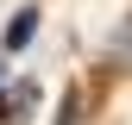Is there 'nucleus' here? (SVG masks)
<instances>
[{
	"label": "nucleus",
	"instance_id": "obj_3",
	"mask_svg": "<svg viewBox=\"0 0 132 125\" xmlns=\"http://www.w3.org/2000/svg\"><path fill=\"white\" fill-rule=\"evenodd\" d=\"M63 125H76V94H63Z\"/></svg>",
	"mask_w": 132,
	"mask_h": 125
},
{
	"label": "nucleus",
	"instance_id": "obj_2",
	"mask_svg": "<svg viewBox=\"0 0 132 125\" xmlns=\"http://www.w3.org/2000/svg\"><path fill=\"white\" fill-rule=\"evenodd\" d=\"M107 50H113V62H126V69H132V19H126V31L107 44Z\"/></svg>",
	"mask_w": 132,
	"mask_h": 125
},
{
	"label": "nucleus",
	"instance_id": "obj_1",
	"mask_svg": "<svg viewBox=\"0 0 132 125\" xmlns=\"http://www.w3.org/2000/svg\"><path fill=\"white\" fill-rule=\"evenodd\" d=\"M31 31H38V6H19V19L6 25V50H25V44H31Z\"/></svg>",
	"mask_w": 132,
	"mask_h": 125
}]
</instances>
